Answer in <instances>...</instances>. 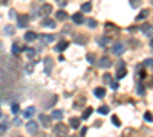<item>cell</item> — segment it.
Segmentation results:
<instances>
[{
  "instance_id": "obj_17",
  "label": "cell",
  "mask_w": 153,
  "mask_h": 137,
  "mask_svg": "<svg viewBox=\"0 0 153 137\" xmlns=\"http://www.w3.org/2000/svg\"><path fill=\"white\" fill-rule=\"evenodd\" d=\"M141 31L146 34L147 37H152V24L150 23H147V24H144L142 27H141Z\"/></svg>"
},
{
  "instance_id": "obj_14",
  "label": "cell",
  "mask_w": 153,
  "mask_h": 137,
  "mask_svg": "<svg viewBox=\"0 0 153 137\" xmlns=\"http://www.w3.org/2000/svg\"><path fill=\"white\" fill-rule=\"evenodd\" d=\"M41 24L44 26V27H51V29H54L57 24H55V22L54 20H51V18H44V20L41 22Z\"/></svg>"
},
{
  "instance_id": "obj_27",
  "label": "cell",
  "mask_w": 153,
  "mask_h": 137,
  "mask_svg": "<svg viewBox=\"0 0 153 137\" xmlns=\"http://www.w3.org/2000/svg\"><path fill=\"white\" fill-rule=\"evenodd\" d=\"M57 18H58V20H66L67 14H66L65 11H58V12H57Z\"/></svg>"
},
{
  "instance_id": "obj_45",
  "label": "cell",
  "mask_w": 153,
  "mask_h": 137,
  "mask_svg": "<svg viewBox=\"0 0 153 137\" xmlns=\"http://www.w3.org/2000/svg\"><path fill=\"white\" fill-rule=\"evenodd\" d=\"M86 133H87V126H83V128H81V134H80V137L86 136Z\"/></svg>"
},
{
  "instance_id": "obj_29",
  "label": "cell",
  "mask_w": 153,
  "mask_h": 137,
  "mask_svg": "<svg viewBox=\"0 0 153 137\" xmlns=\"http://www.w3.org/2000/svg\"><path fill=\"white\" fill-rule=\"evenodd\" d=\"M5 32L8 34V35H14V32H15V29L12 26H5Z\"/></svg>"
},
{
  "instance_id": "obj_24",
  "label": "cell",
  "mask_w": 153,
  "mask_h": 137,
  "mask_svg": "<svg viewBox=\"0 0 153 137\" xmlns=\"http://www.w3.org/2000/svg\"><path fill=\"white\" fill-rule=\"evenodd\" d=\"M25 50H26V55H28L29 58H34L35 53H37V50H35V49H31V47H25Z\"/></svg>"
},
{
  "instance_id": "obj_6",
  "label": "cell",
  "mask_w": 153,
  "mask_h": 137,
  "mask_svg": "<svg viewBox=\"0 0 153 137\" xmlns=\"http://www.w3.org/2000/svg\"><path fill=\"white\" fill-rule=\"evenodd\" d=\"M52 67H54V62H52V58L51 57H48V58H44V72L48 73H51V70H52Z\"/></svg>"
},
{
  "instance_id": "obj_16",
  "label": "cell",
  "mask_w": 153,
  "mask_h": 137,
  "mask_svg": "<svg viewBox=\"0 0 153 137\" xmlns=\"http://www.w3.org/2000/svg\"><path fill=\"white\" fill-rule=\"evenodd\" d=\"M67 46H69V43H67V41H60V43L57 44L55 50H57V52H63V50H66V49H67Z\"/></svg>"
},
{
  "instance_id": "obj_47",
  "label": "cell",
  "mask_w": 153,
  "mask_h": 137,
  "mask_svg": "<svg viewBox=\"0 0 153 137\" xmlns=\"http://www.w3.org/2000/svg\"><path fill=\"white\" fill-rule=\"evenodd\" d=\"M139 78H141V79L146 78V72H144V70H139Z\"/></svg>"
},
{
  "instance_id": "obj_30",
  "label": "cell",
  "mask_w": 153,
  "mask_h": 137,
  "mask_svg": "<svg viewBox=\"0 0 153 137\" xmlns=\"http://www.w3.org/2000/svg\"><path fill=\"white\" fill-rule=\"evenodd\" d=\"M86 23H87L89 27H92V29H94V27H96V22L94 20V18H89V20H86Z\"/></svg>"
},
{
  "instance_id": "obj_42",
  "label": "cell",
  "mask_w": 153,
  "mask_h": 137,
  "mask_svg": "<svg viewBox=\"0 0 153 137\" xmlns=\"http://www.w3.org/2000/svg\"><path fill=\"white\" fill-rule=\"evenodd\" d=\"M55 2H57V3H58L61 8H65V6L67 5V0H55Z\"/></svg>"
},
{
  "instance_id": "obj_1",
  "label": "cell",
  "mask_w": 153,
  "mask_h": 137,
  "mask_svg": "<svg viewBox=\"0 0 153 137\" xmlns=\"http://www.w3.org/2000/svg\"><path fill=\"white\" fill-rule=\"evenodd\" d=\"M54 133H55V137H66L67 133H69V128L65 125V123H57L55 128H54Z\"/></svg>"
},
{
  "instance_id": "obj_40",
  "label": "cell",
  "mask_w": 153,
  "mask_h": 137,
  "mask_svg": "<svg viewBox=\"0 0 153 137\" xmlns=\"http://www.w3.org/2000/svg\"><path fill=\"white\" fill-rule=\"evenodd\" d=\"M132 133H133L132 128H127V130L124 131V136H123V137H130V136H132Z\"/></svg>"
},
{
  "instance_id": "obj_19",
  "label": "cell",
  "mask_w": 153,
  "mask_h": 137,
  "mask_svg": "<svg viewBox=\"0 0 153 137\" xmlns=\"http://www.w3.org/2000/svg\"><path fill=\"white\" fill-rule=\"evenodd\" d=\"M149 14H150V11H149V9H144V11H141V12L138 14L136 20H144V18H147V17H149Z\"/></svg>"
},
{
  "instance_id": "obj_46",
  "label": "cell",
  "mask_w": 153,
  "mask_h": 137,
  "mask_svg": "<svg viewBox=\"0 0 153 137\" xmlns=\"http://www.w3.org/2000/svg\"><path fill=\"white\" fill-rule=\"evenodd\" d=\"M144 64H146L147 67H152V58H147V60H146V62H144Z\"/></svg>"
},
{
  "instance_id": "obj_11",
  "label": "cell",
  "mask_w": 153,
  "mask_h": 137,
  "mask_svg": "<svg viewBox=\"0 0 153 137\" xmlns=\"http://www.w3.org/2000/svg\"><path fill=\"white\" fill-rule=\"evenodd\" d=\"M51 12H52V5H49V3H44L40 8V14H43V15H49Z\"/></svg>"
},
{
  "instance_id": "obj_37",
  "label": "cell",
  "mask_w": 153,
  "mask_h": 137,
  "mask_svg": "<svg viewBox=\"0 0 153 137\" xmlns=\"http://www.w3.org/2000/svg\"><path fill=\"white\" fill-rule=\"evenodd\" d=\"M25 70H26V73H32L34 72V64H28V66L25 67Z\"/></svg>"
},
{
  "instance_id": "obj_50",
  "label": "cell",
  "mask_w": 153,
  "mask_h": 137,
  "mask_svg": "<svg viewBox=\"0 0 153 137\" xmlns=\"http://www.w3.org/2000/svg\"><path fill=\"white\" fill-rule=\"evenodd\" d=\"M14 123L15 125H20V119H14Z\"/></svg>"
},
{
  "instance_id": "obj_51",
  "label": "cell",
  "mask_w": 153,
  "mask_h": 137,
  "mask_svg": "<svg viewBox=\"0 0 153 137\" xmlns=\"http://www.w3.org/2000/svg\"><path fill=\"white\" fill-rule=\"evenodd\" d=\"M70 137H80V136H70Z\"/></svg>"
},
{
  "instance_id": "obj_28",
  "label": "cell",
  "mask_w": 153,
  "mask_h": 137,
  "mask_svg": "<svg viewBox=\"0 0 153 137\" xmlns=\"http://www.w3.org/2000/svg\"><path fill=\"white\" fill-rule=\"evenodd\" d=\"M125 73H127V72H125V69H124V67H123V69H118V73H116V78H118V79L124 78V76H125Z\"/></svg>"
},
{
  "instance_id": "obj_44",
  "label": "cell",
  "mask_w": 153,
  "mask_h": 137,
  "mask_svg": "<svg viewBox=\"0 0 153 137\" xmlns=\"http://www.w3.org/2000/svg\"><path fill=\"white\" fill-rule=\"evenodd\" d=\"M109 85H110V87H112L113 90H116V88H118V82H115V81H112V82H110Z\"/></svg>"
},
{
  "instance_id": "obj_3",
  "label": "cell",
  "mask_w": 153,
  "mask_h": 137,
  "mask_svg": "<svg viewBox=\"0 0 153 137\" xmlns=\"http://www.w3.org/2000/svg\"><path fill=\"white\" fill-rule=\"evenodd\" d=\"M28 22H29L28 15H17V24H19V27H26Z\"/></svg>"
},
{
  "instance_id": "obj_8",
  "label": "cell",
  "mask_w": 153,
  "mask_h": 137,
  "mask_svg": "<svg viewBox=\"0 0 153 137\" xmlns=\"http://www.w3.org/2000/svg\"><path fill=\"white\" fill-rule=\"evenodd\" d=\"M112 52H113L115 55H121V53L124 52V44H123V43H115L113 47H112Z\"/></svg>"
},
{
  "instance_id": "obj_34",
  "label": "cell",
  "mask_w": 153,
  "mask_h": 137,
  "mask_svg": "<svg viewBox=\"0 0 153 137\" xmlns=\"http://www.w3.org/2000/svg\"><path fill=\"white\" fill-rule=\"evenodd\" d=\"M11 111H12L14 114H17V113H19V111H20V107H19V104H14V105L11 107Z\"/></svg>"
},
{
  "instance_id": "obj_36",
  "label": "cell",
  "mask_w": 153,
  "mask_h": 137,
  "mask_svg": "<svg viewBox=\"0 0 153 137\" xmlns=\"http://www.w3.org/2000/svg\"><path fill=\"white\" fill-rule=\"evenodd\" d=\"M86 60H87L89 62H91V64H92V62H95V55H94V53H87Z\"/></svg>"
},
{
  "instance_id": "obj_23",
  "label": "cell",
  "mask_w": 153,
  "mask_h": 137,
  "mask_svg": "<svg viewBox=\"0 0 153 137\" xmlns=\"http://www.w3.org/2000/svg\"><path fill=\"white\" fill-rule=\"evenodd\" d=\"M84 102H86V98H83V96H81V98H80V99L77 100V102H74V107H75V108H81V107L84 105Z\"/></svg>"
},
{
  "instance_id": "obj_18",
  "label": "cell",
  "mask_w": 153,
  "mask_h": 137,
  "mask_svg": "<svg viewBox=\"0 0 153 137\" xmlns=\"http://www.w3.org/2000/svg\"><path fill=\"white\" fill-rule=\"evenodd\" d=\"M51 117L52 119H57V121H61V119H63V111H60V110H54Z\"/></svg>"
},
{
  "instance_id": "obj_49",
  "label": "cell",
  "mask_w": 153,
  "mask_h": 137,
  "mask_svg": "<svg viewBox=\"0 0 153 137\" xmlns=\"http://www.w3.org/2000/svg\"><path fill=\"white\" fill-rule=\"evenodd\" d=\"M8 2L9 0H0V5H8Z\"/></svg>"
},
{
  "instance_id": "obj_52",
  "label": "cell",
  "mask_w": 153,
  "mask_h": 137,
  "mask_svg": "<svg viewBox=\"0 0 153 137\" xmlns=\"http://www.w3.org/2000/svg\"><path fill=\"white\" fill-rule=\"evenodd\" d=\"M0 117H2V111H0Z\"/></svg>"
},
{
  "instance_id": "obj_15",
  "label": "cell",
  "mask_w": 153,
  "mask_h": 137,
  "mask_svg": "<svg viewBox=\"0 0 153 137\" xmlns=\"http://www.w3.org/2000/svg\"><path fill=\"white\" fill-rule=\"evenodd\" d=\"M94 93H95V96H96V98H100V99H101V98H104V96H106V90H104L103 87H96V88L94 90Z\"/></svg>"
},
{
  "instance_id": "obj_26",
  "label": "cell",
  "mask_w": 153,
  "mask_h": 137,
  "mask_svg": "<svg viewBox=\"0 0 153 137\" xmlns=\"http://www.w3.org/2000/svg\"><path fill=\"white\" fill-rule=\"evenodd\" d=\"M92 111H94V110H92L91 107H87V108L84 110V111H83V116H81V117H83V119H87L89 116H91V114H92Z\"/></svg>"
},
{
  "instance_id": "obj_25",
  "label": "cell",
  "mask_w": 153,
  "mask_h": 137,
  "mask_svg": "<svg viewBox=\"0 0 153 137\" xmlns=\"http://www.w3.org/2000/svg\"><path fill=\"white\" fill-rule=\"evenodd\" d=\"M91 9H92V3H83L81 5V11H84V12H91Z\"/></svg>"
},
{
  "instance_id": "obj_13",
  "label": "cell",
  "mask_w": 153,
  "mask_h": 137,
  "mask_svg": "<svg viewBox=\"0 0 153 137\" xmlns=\"http://www.w3.org/2000/svg\"><path fill=\"white\" fill-rule=\"evenodd\" d=\"M37 34L35 32H32V31H29V32H26L25 34V41H34V40H37Z\"/></svg>"
},
{
  "instance_id": "obj_32",
  "label": "cell",
  "mask_w": 153,
  "mask_h": 137,
  "mask_svg": "<svg viewBox=\"0 0 153 137\" xmlns=\"http://www.w3.org/2000/svg\"><path fill=\"white\" fill-rule=\"evenodd\" d=\"M112 123H113L115 126H121V122H120L118 116H112Z\"/></svg>"
},
{
  "instance_id": "obj_2",
  "label": "cell",
  "mask_w": 153,
  "mask_h": 137,
  "mask_svg": "<svg viewBox=\"0 0 153 137\" xmlns=\"http://www.w3.org/2000/svg\"><path fill=\"white\" fill-rule=\"evenodd\" d=\"M26 130H28V133H31V134H37V133H38V125H37V122L29 121L28 123H26Z\"/></svg>"
},
{
  "instance_id": "obj_35",
  "label": "cell",
  "mask_w": 153,
  "mask_h": 137,
  "mask_svg": "<svg viewBox=\"0 0 153 137\" xmlns=\"http://www.w3.org/2000/svg\"><path fill=\"white\" fill-rule=\"evenodd\" d=\"M130 6H133V8L141 6V0H130Z\"/></svg>"
},
{
  "instance_id": "obj_20",
  "label": "cell",
  "mask_w": 153,
  "mask_h": 137,
  "mask_svg": "<svg viewBox=\"0 0 153 137\" xmlns=\"http://www.w3.org/2000/svg\"><path fill=\"white\" fill-rule=\"evenodd\" d=\"M40 121H41V125L43 126H49V117L46 116V114H40Z\"/></svg>"
},
{
  "instance_id": "obj_41",
  "label": "cell",
  "mask_w": 153,
  "mask_h": 137,
  "mask_svg": "<svg viewBox=\"0 0 153 137\" xmlns=\"http://www.w3.org/2000/svg\"><path fill=\"white\" fill-rule=\"evenodd\" d=\"M6 128H8V123H6V122L0 125V134H3V133L6 131Z\"/></svg>"
},
{
  "instance_id": "obj_38",
  "label": "cell",
  "mask_w": 153,
  "mask_h": 137,
  "mask_svg": "<svg viewBox=\"0 0 153 137\" xmlns=\"http://www.w3.org/2000/svg\"><path fill=\"white\" fill-rule=\"evenodd\" d=\"M144 119H146V121L150 123V122H152V113H150V111H146V114H144Z\"/></svg>"
},
{
  "instance_id": "obj_33",
  "label": "cell",
  "mask_w": 153,
  "mask_h": 137,
  "mask_svg": "<svg viewBox=\"0 0 153 137\" xmlns=\"http://www.w3.org/2000/svg\"><path fill=\"white\" fill-rule=\"evenodd\" d=\"M11 52H12L14 55H19V53H20V47H19V44H14V46H12V49H11Z\"/></svg>"
},
{
  "instance_id": "obj_10",
  "label": "cell",
  "mask_w": 153,
  "mask_h": 137,
  "mask_svg": "<svg viewBox=\"0 0 153 137\" xmlns=\"http://www.w3.org/2000/svg\"><path fill=\"white\" fill-rule=\"evenodd\" d=\"M106 32H112V34H113L112 37H116V35L120 34V29H118L116 26H113L112 23H110V24L107 23V24H106Z\"/></svg>"
},
{
  "instance_id": "obj_31",
  "label": "cell",
  "mask_w": 153,
  "mask_h": 137,
  "mask_svg": "<svg viewBox=\"0 0 153 137\" xmlns=\"http://www.w3.org/2000/svg\"><path fill=\"white\" fill-rule=\"evenodd\" d=\"M98 111H100L101 114H107V113H109V107H106V105H101L100 108H98Z\"/></svg>"
},
{
  "instance_id": "obj_5",
  "label": "cell",
  "mask_w": 153,
  "mask_h": 137,
  "mask_svg": "<svg viewBox=\"0 0 153 137\" xmlns=\"http://www.w3.org/2000/svg\"><path fill=\"white\" fill-rule=\"evenodd\" d=\"M98 66H100L101 69H107V67H110L112 66V61L107 58V57H103L100 61H98Z\"/></svg>"
},
{
  "instance_id": "obj_4",
  "label": "cell",
  "mask_w": 153,
  "mask_h": 137,
  "mask_svg": "<svg viewBox=\"0 0 153 137\" xmlns=\"http://www.w3.org/2000/svg\"><path fill=\"white\" fill-rule=\"evenodd\" d=\"M96 43H98L100 47H106L107 44H110V38L107 35H101L100 38H96Z\"/></svg>"
},
{
  "instance_id": "obj_12",
  "label": "cell",
  "mask_w": 153,
  "mask_h": 137,
  "mask_svg": "<svg viewBox=\"0 0 153 137\" xmlns=\"http://www.w3.org/2000/svg\"><path fill=\"white\" fill-rule=\"evenodd\" d=\"M74 43H77V44H86V43H87L86 35H81V34L75 35V37H74Z\"/></svg>"
},
{
  "instance_id": "obj_21",
  "label": "cell",
  "mask_w": 153,
  "mask_h": 137,
  "mask_svg": "<svg viewBox=\"0 0 153 137\" xmlns=\"http://www.w3.org/2000/svg\"><path fill=\"white\" fill-rule=\"evenodd\" d=\"M34 113H35V108H34V107H29L28 110H25V113H23V116H25L26 119H29V117H31V116H32Z\"/></svg>"
},
{
  "instance_id": "obj_22",
  "label": "cell",
  "mask_w": 153,
  "mask_h": 137,
  "mask_svg": "<svg viewBox=\"0 0 153 137\" xmlns=\"http://www.w3.org/2000/svg\"><path fill=\"white\" fill-rule=\"evenodd\" d=\"M70 126L74 128V130H77V128L80 126V119L78 117H72L70 119Z\"/></svg>"
},
{
  "instance_id": "obj_39",
  "label": "cell",
  "mask_w": 153,
  "mask_h": 137,
  "mask_svg": "<svg viewBox=\"0 0 153 137\" xmlns=\"http://www.w3.org/2000/svg\"><path fill=\"white\" fill-rule=\"evenodd\" d=\"M104 82H106V84H110V82H112V76L109 75V73H107V75H104Z\"/></svg>"
},
{
  "instance_id": "obj_9",
  "label": "cell",
  "mask_w": 153,
  "mask_h": 137,
  "mask_svg": "<svg viewBox=\"0 0 153 137\" xmlns=\"http://www.w3.org/2000/svg\"><path fill=\"white\" fill-rule=\"evenodd\" d=\"M40 40H41V43L43 44H51L54 40H55V35H40Z\"/></svg>"
},
{
  "instance_id": "obj_48",
  "label": "cell",
  "mask_w": 153,
  "mask_h": 137,
  "mask_svg": "<svg viewBox=\"0 0 153 137\" xmlns=\"http://www.w3.org/2000/svg\"><path fill=\"white\" fill-rule=\"evenodd\" d=\"M9 17H11V18H17V14H15V11H11V12H9Z\"/></svg>"
},
{
  "instance_id": "obj_7",
  "label": "cell",
  "mask_w": 153,
  "mask_h": 137,
  "mask_svg": "<svg viewBox=\"0 0 153 137\" xmlns=\"http://www.w3.org/2000/svg\"><path fill=\"white\" fill-rule=\"evenodd\" d=\"M72 22H74L75 24H83V23H84V17H83V14H81V12L74 14V15H72Z\"/></svg>"
},
{
  "instance_id": "obj_43",
  "label": "cell",
  "mask_w": 153,
  "mask_h": 137,
  "mask_svg": "<svg viewBox=\"0 0 153 137\" xmlns=\"http://www.w3.org/2000/svg\"><path fill=\"white\" fill-rule=\"evenodd\" d=\"M138 95H139V96L144 95V87H142V84H138Z\"/></svg>"
}]
</instances>
